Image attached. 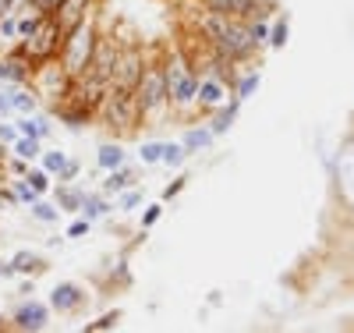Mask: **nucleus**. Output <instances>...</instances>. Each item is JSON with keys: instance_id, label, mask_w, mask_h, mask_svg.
Segmentation results:
<instances>
[{"instance_id": "nucleus-7", "label": "nucleus", "mask_w": 354, "mask_h": 333, "mask_svg": "<svg viewBox=\"0 0 354 333\" xmlns=\"http://www.w3.org/2000/svg\"><path fill=\"white\" fill-rule=\"evenodd\" d=\"M117 53H121V43H117V39H114L110 32H99L86 75L96 78V82H103V86H110V82H114V68H117Z\"/></svg>"}, {"instance_id": "nucleus-42", "label": "nucleus", "mask_w": 354, "mask_h": 333, "mask_svg": "<svg viewBox=\"0 0 354 333\" xmlns=\"http://www.w3.org/2000/svg\"><path fill=\"white\" fill-rule=\"evenodd\" d=\"M8 114H14V110H11V99H8V89H0V121H4Z\"/></svg>"}, {"instance_id": "nucleus-25", "label": "nucleus", "mask_w": 354, "mask_h": 333, "mask_svg": "<svg viewBox=\"0 0 354 333\" xmlns=\"http://www.w3.org/2000/svg\"><path fill=\"white\" fill-rule=\"evenodd\" d=\"M29 213L39 220V223H57V217H60V210H57V202L50 206V202H43V199H36L32 206H29Z\"/></svg>"}, {"instance_id": "nucleus-36", "label": "nucleus", "mask_w": 354, "mask_h": 333, "mask_svg": "<svg viewBox=\"0 0 354 333\" xmlns=\"http://www.w3.org/2000/svg\"><path fill=\"white\" fill-rule=\"evenodd\" d=\"M283 43H287V18H280V22L273 25V36H269V47H277V50H280Z\"/></svg>"}, {"instance_id": "nucleus-32", "label": "nucleus", "mask_w": 354, "mask_h": 333, "mask_svg": "<svg viewBox=\"0 0 354 333\" xmlns=\"http://www.w3.org/2000/svg\"><path fill=\"white\" fill-rule=\"evenodd\" d=\"M138 160H142V163H160V160H163V142H142Z\"/></svg>"}, {"instance_id": "nucleus-43", "label": "nucleus", "mask_w": 354, "mask_h": 333, "mask_svg": "<svg viewBox=\"0 0 354 333\" xmlns=\"http://www.w3.org/2000/svg\"><path fill=\"white\" fill-rule=\"evenodd\" d=\"M8 277H14V269H11V259H8V262L0 259V280H8Z\"/></svg>"}, {"instance_id": "nucleus-2", "label": "nucleus", "mask_w": 354, "mask_h": 333, "mask_svg": "<svg viewBox=\"0 0 354 333\" xmlns=\"http://www.w3.org/2000/svg\"><path fill=\"white\" fill-rule=\"evenodd\" d=\"M96 121L103 128H110L117 135H131L142 128V110H138V99H135V89H121V86H107L99 99V110H96Z\"/></svg>"}, {"instance_id": "nucleus-9", "label": "nucleus", "mask_w": 354, "mask_h": 333, "mask_svg": "<svg viewBox=\"0 0 354 333\" xmlns=\"http://www.w3.org/2000/svg\"><path fill=\"white\" fill-rule=\"evenodd\" d=\"M32 71H36V64L22 50V43L0 57V86H25V82H32Z\"/></svg>"}, {"instance_id": "nucleus-28", "label": "nucleus", "mask_w": 354, "mask_h": 333, "mask_svg": "<svg viewBox=\"0 0 354 333\" xmlns=\"http://www.w3.org/2000/svg\"><path fill=\"white\" fill-rule=\"evenodd\" d=\"M184 160H188V153H184L181 142H163V160H160V163H166V166H181Z\"/></svg>"}, {"instance_id": "nucleus-31", "label": "nucleus", "mask_w": 354, "mask_h": 333, "mask_svg": "<svg viewBox=\"0 0 354 333\" xmlns=\"http://www.w3.org/2000/svg\"><path fill=\"white\" fill-rule=\"evenodd\" d=\"M39 160H43V171H50V177H57V174H60V166L68 163V153H60V149H50V153H43Z\"/></svg>"}, {"instance_id": "nucleus-35", "label": "nucleus", "mask_w": 354, "mask_h": 333, "mask_svg": "<svg viewBox=\"0 0 354 333\" xmlns=\"http://www.w3.org/2000/svg\"><path fill=\"white\" fill-rule=\"evenodd\" d=\"M163 217V202H153L149 210H145V217H142V231H149V227H156V220Z\"/></svg>"}, {"instance_id": "nucleus-18", "label": "nucleus", "mask_w": 354, "mask_h": 333, "mask_svg": "<svg viewBox=\"0 0 354 333\" xmlns=\"http://www.w3.org/2000/svg\"><path fill=\"white\" fill-rule=\"evenodd\" d=\"M11 269L18 277H36V273H43V269H47V259L39 252H32V248H22V252L11 256Z\"/></svg>"}, {"instance_id": "nucleus-24", "label": "nucleus", "mask_w": 354, "mask_h": 333, "mask_svg": "<svg viewBox=\"0 0 354 333\" xmlns=\"http://www.w3.org/2000/svg\"><path fill=\"white\" fill-rule=\"evenodd\" d=\"M99 171H114V166H124V145L121 142H103L96 153Z\"/></svg>"}, {"instance_id": "nucleus-29", "label": "nucleus", "mask_w": 354, "mask_h": 333, "mask_svg": "<svg viewBox=\"0 0 354 333\" xmlns=\"http://www.w3.org/2000/svg\"><path fill=\"white\" fill-rule=\"evenodd\" d=\"M255 89H259V71H248V75H244L241 82H234V92H231V96H238V99L244 103V99L252 96Z\"/></svg>"}, {"instance_id": "nucleus-12", "label": "nucleus", "mask_w": 354, "mask_h": 333, "mask_svg": "<svg viewBox=\"0 0 354 333\" xmlns=\"http://www.w3.org/2000/svg\"><path fill=\"white\" fill-rule=\"evenodd\" d=\"M47 323H50V305L36 301V298L22 301V305H18V312L11 316V326L22 330V333H39V330H47Z\"/></svg>"}, {"instance_id": "nucleus-11", "label": "nucleus", "mask_w": 354, "mask_h": 333, "mask_svg": "<svg viewBox=\"0 0 354 333\" xmlns=\"http://www.w3.org/2000/svg\"><path fill=\"white\" fill-rule=\"evenodd\" d=\"M227 99H231V86H227V82H220V78H213V75H202V78H199L195 110H202V114H213L216 107H223Z\"/></svg>"}, {"instance_id": "nucleus-39", "label": "nucleus", "mask_w": 354, "mask_h": 333, "mask_svg": "<svg viewBox=\"0 0 354 333\" xmlns=\"http://www.w3.org/2000/svg\"><path fill=\"white\" fill-rule=\"evenodd\" d=\"M14 138H18V128H14V124H4V121H0V145H8V149H11Z\"/></svg>"}, {"instance_id": "nucleus-34", "label": "nucleus", "mask_w": 354, "mask_h": 333, "mask_svg": "<svg viewBox=\"0 0 354 333\" xmlns=\"http://www.w3.org/2000/svg\"><path fill=\"white\" fill-rule=\"evenodd\" d=\"M18 36V14H4L0 18V39H14Z\"/></svg>"}, {"instance_id": "nucleus-27", "label": "nucleus", "mask_w": 354, "mask_h": 333, "mask_svg": "<svg viewBox=\"0 0 354 333\" xmlns=\"http://www.w3.org/2000/svg\"><path fill=\"white\" fill-rule=\"evenodd\" d=\"M25 181L32 184L39 195L50 192V171H43V166H29V171H25Z\"/></svg>"}, {"instance_id": "nucleus-30", "label": "nucleus", "mask_w": 354, "mask_h": 333, "mask_svg": "<svg viewBox=\"0 0 354 333\" xmlns=\"http://www.w3.org/2000/svg\"><path fill=\"white\" fill-rule=\"evenodd\" d=\"M117 323H121V308L107 312V316H99L96 323H86V333H107V330H114Z\"/></svg>"}, {"instance_id": "nucleus-40", "label": "nucleus", "mask_w": 354, "mask_h": 333, "mask_svg": "<svg viewBox=\"0 0 354 333\" xmlns=\"http://www.w3.org/2000/svg\"><path fill=\"white\" fill-rule=\"evenodd\" d=\"M89 223H92V220H86V217L75 220V223L68 227V238H86V234H89Z\"/></svg>"}, {"instance_id": "nucleus-5", "label": "nucleus", "mask_w": 354, "mask_h": 333, "mask_svg": "<svg viewBox=\"0 0 354 333\" xmlns=\"http://www.w3.org/2000/svg\"><path fill=\"white\" fill-rule=\"evenodd\" d=\"M223 60H231V64H241V60H248L255 50H259V43H255V36H252V25L248 22H238V18H227V25H223V32L210 43Z\"/></svg>"}, {"instance_id": "nucleus-20", "label": "nucleus", "mask_w": 354, "mask_h": 333, "mask_svg": "<svg viewBox=\"0 0 354 333\" xmlns=\"http://www.w3.org/2000/svg\"><path fill=\"white\" fill-rule=\"evenodd\" d=\"M238 107H241L238 96H231V99L223 103V107H216V114H213V121H210V132H213V135L231 132V124H234V117H238Z\"/></svg>"}, {"instance_id": "nucleus-17", "label": "nucleus", "mask_w": 354, "mask_h": 333, "mask_svg": "<svg viewBox=\"0 0 354 333\" xmlns=\"http://www.w3.org/2000/svg\"><path fill=\"white\" fill-rule=\"evenodd\" d=\"M135 181H138L135 166H114V171H107V181H103V195H121L135 188Z\"/></svg>"}, {"instance_id": "nucleus-19", "label": "nucleus", "mask_w": 354, "mask_h": 333, "mask_svg": "<svg viewBox=\"0 0 354 333\" xmlns=\"http://www.w3.org/2000/svg\"><path fill=\"white\" fill-rule=\"evenodd\" d=\"M8 99H11L14 114H36V107H39V96H36V89L29 86V82H25V86H11Z\"/></svg>"}, {"instance_id": "nucleus-21", "label": "nucleus", "mask_w": 354, "mask_h": 333, "mask_svg": "<svg viewBox=\"0 0 354 333\" xmlns=\"http://www.w3.org/2000/svg\"><path fill=\"white\" fill-rule=\"evenodd\" d=\"M213 138H216V135H213L210 128H202V124H199V128H188V132H184L181 145H184V153H188V156H195V153H202V149H210Z\"/></svg>"}, {"instance_id": "nucleus-6", "label": "nucleus", "mask_w": 354, "mask_h": 333, "mask_svg": "<svg viewBox=\"0 0 354 333\" xmlns=\"http://www.w3.org/2000/svg\"><path fill=\"white\" fill-rule=\"evenodd\" d=\"M18 43H22V50L32 57L36 68L57 60V53H60V29L53 22V14H43V18H39V25H36V32L25 36V39H18Z\"/></svg>"}, {"instance_id": "nucleus-3", "label": "nucleus", "mask_w": 354, "mask_h": 333, "mask_svg": "<svg viewBox=\"0 0 354 333\" xmlns=\"http://www.w3.org/2000/svg\"><path fill=\"white\" fill-rule=\"evenodd\" d=\"M163 75H166V92H170V110H195L199 75L181 47L163 53Z\"/></svg>"}, {"instance_id": "nucleus-15", "label": "nucleus", "mask_w": 354, "mask_h": 333, "mask_svg": "<svg viewBox=\"0 0 354 333\" xmlns=\"http://www.w3.org/2000/svg\"><path fill=\"white\" fill-rule=\"evenodd\" d=\"M252 8H255V0H202V11L238 18V22H248V18H252Z\"/></svg>"}, {"instance_id": "nucleus-44", "label": "nucleus", "mask_w": 354, "mask_h": 333, "mask_svg": "<svg viewBox=\"0 0 354 333\" xmlns=\"http://www.w3.org/2000/svg\"><path fill=\"white\" fill-rule=\"evenodd\" d=\"M8 326V319H4V312H0V330H4Z\"/></svg>"}, {"instance_id": "nucleus-10", "label": "nucleus", "mask_w": 354, "mask_h": 333, "mask_svg": "<svg viewBox=\"0 0 354 333\" xmlns=\"http://www.w3.org/2000/svg\"><path fill=\"white\" fill-rule=\"evenodd\" d=\"M86 287L81 284H75V280H60V284H53V291H50V312H57V316H75L78 308H86Z\"/></svg>"}, {"instance_id": "nucleus-37", "label": "nucleus", "mask_w": 354, "mask_h": 333, "mask_svg": "<svg viewBox=\"0 0 354 333\" xmlns=\"http://www.w3.org/2000/svg\"><path fill=\"white\" fill-rule=\"evenodd\" d=\"M78 171H81V163H78V160H68L64 166H60L57 181H75V177H78Z\"/></svg>"}, {"instance_id": "nucleus-22", "label": "nucleus", "mask_w": 354, "mask_h": 333, "mask_svg": "<svg viewBox=\"0 0 354 333\" xmlns=\"http://www.w3.org/2000/svg\"><path fill=\"white\" fill-rule=\"evenodd\" d=\"M110 210H114V206L107 202L103 192H86V199H81V217H86V220H103Z\"/></svg>"}, {"instance_id": "nucleus-4", "label": "nucleus", "mask_w": 354, "mask_h": 333, "mask_svg": "<svg viewBox=\"0 0 354 333\" xmlns=\"http://www.w3.org/2000/svg\"><path fill=\"white\" fill-rule=\"evenodd\" d=\"M99 25H96V18L89 14L86 22H81L78 29H71L64 39H60V68H64L71 78H81L89 71V60H92V50H96V39H99Z\"/></svg>"}, {"instance_id": "nucleus-8", "label": "nucleus", "mask_w": 354, "mask_h": 333, "mask_svg": "<svg viewBox=\"0 0 354 333\" xmlns=\"http://www.w3.org/2000/svg\"><path fill=\"white\" fill-rule=\"evenodd\" d=\"M145 60H149V57H145L142 47H135V43L121 47V53H117V68H114V82H110V86L135 89L138 78H142V71H145Z\"/></svg>"}, {"instance_id": "nucleus-14", "label": "nucleus", "mask_w": 354, "mask_h": 333, "mask_svg": "<svg viewBox=\"0 0 354 333\" xmlns=\"http://www.w3.org/2000/svg\"><path fill=\"white\" fill-rule=\"evenodd\" d=\"M50 110H53V117H57L60 124H68L71 132H81L86 124H92V121H96V114H92V110L78 107V103H71V99H57V103H50Z\"/></svg>"}, {"instance_id": "nucleus-1", "label": "nucleus", "mask_w": 354, "mask_h": 333, "mask_svg": "<svg viewBox=\"0 0 354 333\" xmlns=\"http://www.w3.org/2000/svg\"><path fill=\"white\" fill-rule=\"evenodd\" d=\"M135 99L142 110V124H153L170 110V92H166V75H163V53L145 60V71L135 86Z\"/></svg>"}, {"instance_id": "nucleus-38", "label": "nucleus", "mask_w": 354, "mask_h": 333, "mask_svg": "<svg viewBox=\"0 0 354 333\" xmlns=\"http://www.w3.org/2000/svg\"><path fill=\"white\" fill-rule=\"evenodd\" d=\"M184 184H188V177H177L174 184H166V188H163V202H170V199H177V195L184 192Z\"/></svg>"}, {"instance_id": "nucleus-33", "label": "nucleus", "mask_w": 354, "mask_h": 333, "mask_svg": "<svg viewBox=\"0 0 354 333\" xmlns=\"http://www.w3.org/2000/svg\"><path fill=\"white\" fill-rule=\"evenodd\" d=\"M64 0H29L25 4V11H36V14H53Z\"/></svg>"}, {"instance_id": "nucleus-13", "label": "nucleus", "mask_w": 354, "mask_h": 333, "mask_svg": "<svg viewBox=\"0 0 354 333\" xmlns=\"http://www.w3.org/2000/svg\"><path fill=\"white\" fill-rule=\"evenodd\" d=\"M89 14H92V0H64V4L53 11V22L60 29V39H64L71 29H78Z\"/></svg>"}, {"instance_id": "nucleus-16", "label": "nucleus", "mask_w": 354, "mask_h": 333, "mask_svg": "<svg viewBox=\"0 0 354 333\" xmlns=\"http://www.w3.org/2000/svg\"><path fill=\"white\" fill-rule=\"evenodd\" d=\"M81 199H86V188H78L75 181H57L53 202L60 213H81Z\"/></svg>"}, {"instance_id": "nucleus-41", "label": "nucleus", "mask_w": 354, "mask_h": 333, "mask_svg": "<svg viewBox=\"0 0 354 333\" xmlns=\"http://www.w3.org/2000/svg\"><path fill=\"white\" fill-rule=\"evenodd\" d=\"M138 202H142V192H138V188H128V192H124V199H121V210H135Z\"/></svg>"}, {"instance_id": "nucleus-23", "label": "nucleus", "mask_w": 354, "mask_h": 333, "mask_svg": "<svg viewBox=\"0 0 354 333\" xmlns=\"http://www.w3.org/2000/svg\"><path fill=\"white\" fill-rule=\"evenodd\" d=\"M11 153H14L18 160L32 163V160H39V156H43V138H32V135H18V138H14V145H11Z\"/></svg>"}, {"instance_id": "nucleus-26", "label": "nucleus", "mask_w": 354, "mask_h": 333, "mask_svg": "<svg viewBox=\"0 0 354 333\" xmlns=\"http://www.w3.org/2000/svg\"><path fill=\"white\" fill-rule=\"evenodd\" d=\"M11 192L18 195V202H22V206H32L36 199H43V195H39L25 177H11Z\"/></svg>"}]
</instances>
